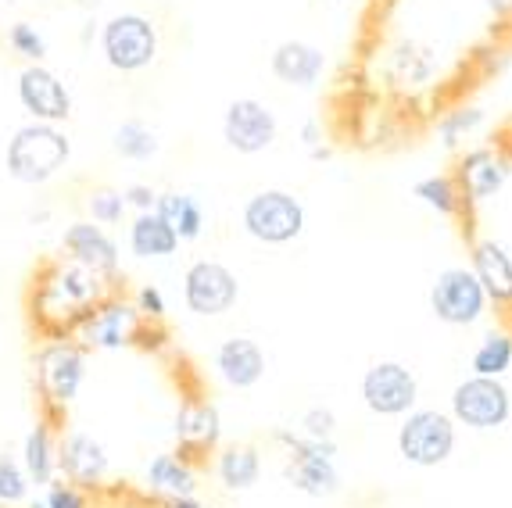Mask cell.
<instances>
[{
  "instance_id": "obj_1",
  "label": "cell",
  "mask_w": 512,
  "mask_h": 508,
  "mask_svg": "<svg viewBox=\"0 0 512 508\" xmlns=\"http://www.w3.org/2000/svg\"><path fill=\"white\" fill-rule=\"evenodd\" d=\"M276 441L287 444V480L294 491L308 494V498H330L341 491V473L333 466L337 444L333 441H312V437H294V433L280 430Z\"/></svg>"
},
{
  "instance_id": "obj_2",
  "label": "cell",
  "mask_w": 512,
  "mask_h": 508,
  "mask_svg": "<svg viewBox=\"0 0 512 508\" xmlns=\"http://www.w3.org/2000/svg\"><path fill=\"white\" fill-rule=\"evenodd\" d=\"M398 451L409 466H444L455 451V419L437 408H412L398 426Z\"/></svg>"
},
{
  "instance_id": "obj_3",
  "label": "cell",
  "mask_w": 512,
  "mask_h": 508,
  "mask_svg": "<svg viewBox=\"0 0 512 508\" xmlns=\"http://www.w3.org/2000/svg\"><path fill=\"white\" fill-rule=\"evenodd\" d=\"M69 158V140L47 122L18 129L8 144V172L18 183H43L65 165Z\"/></svg>"
},
{
  "instance_id": "obj_4",
  "label": "cell",
  "mask_w": 512,
  "mask_h": 508,
  "mask_svg": "<svg viewBox=\"0 0 512 508\" xmlns=\"http://www.w3.org/2000/svg\"><path fill=\"white\" fill-rule=\"evenodd\" d=\"M244 229L262 244H291L305 229V204L287 190H258L244 204Z\"/></svg>"
},
{
  "instance_id": "obj_5",
  "label": "cell",
  "mask_w": 512,
  "mask_h": 508,
  "mask_svg": "<svg viewBox=\"0 0 512 508\" xmlns=\"http://www.w3.org/2000/svg\"><path fill=\"white\" fill-rule=\"evenodd\" d=\"M452 419L470 430H498L512 419V394L502 380L470 376L452 390Z\"/></svg>"
},
{
  "instance_id": "obj_6",
  "label": "cell",
  "mask_w": 512,
  "mask_h": 508,
  "mask_svg": "<svg viewBox=\"0 0 512 508\" xmlns=\"http://www.w3.org/2000/svg\"><path fill=\"white\" fill-rule=\"evenodd\" d=\"M430 312L448 326H473L484 319L487 297L480 290L477 276L470 269H444L437 272L430 287Z\"/></svg>"
},
{
  "instance_id": "obj_7",
  "label": "cell",
  "mask_w": 512,
  "mask_h": 508,
  "mask_svg": "<svg viewBox=\"0 0 512 508\" xmlns=\"http://www.w3.org/2000/svg\"><path fill=\"white\" fill-rule=\"evenodd\" d=\"M419 380L405 362H376L362 376V401L376 415H405L416 408Z\"/></svg>"
},
{
  "instance_id": "obj_8",
  "label": "cell",
  "mask_w": 512,
  "mask_h": 508,
  "mask_svg": "<svg viewBox=\"0 0 512 508\" xmlns=\"http://www.w3.org/2000/svg\"><path fill=\"white\" fill-rule=\"evenodd\" d=\"M101 43L108 61L122 72H137V68L151 65L154 51H158V36H154V26L144 15L111 18L101 33Z\"/></svg>"
},
{
  "instance_id": "obj_9",
  "label": "cell",
  "mask_w": 512,
  "mask_h": 508,
  "mask_svg": "<svg viewBox=\"0 0 512 508\" xmlns=\"http://www.w3.org/2000/svg\"><path fill=\"white\" fill-rule=\"evenodd\" d=\"M183 297L194 315H222L237 305L240 283L226 265L219 262H197L190 265L187 280H183Z\"/></svg>"
},
{
  "instance_id": "obj_10",
  "label": "cell",
  "mask_w": 512,
  "mask_h": 508,
  "mask_svg": "<svg viewBox=\"0 0 512 508\" xmlns=\"http://www.w3.org/2000/svg\"><path fill=\"white\" fill-rule=\"evenodd\" d=\"M222 136H226V144L237 154H258V151H265V147H273L276 115L265 108L262 101L240 97V101H233L230 108H226Z\"/></svg>"
},
{
  "instance_id": "obj_11",
  "label": "cell",
  "mask_w": 512,
  "mask_h": 508,
  "mask_svg": "<svg viewBox=\"0 0 512 508\" xmlns=\"http://www.w3.org/2000/svg\"><path fill=\"white\" fill-rule=\"evenodd\" d=\"M509 172H512L509 158H502L495 147H477V151L462 154L459 169H455L452 176H455V183H459L466 204L470 201L480 204V201H491V197L505 187Z\"/></svg>"
},
{
  "instance_id": "obj_12",
  "label": "cell",
  "mask_w": 512,
  "mask_h": 508,
  "mask_svg": "<svg viewBox=\"0 0 512 508\" xmlns=\"http://www.w3.org/2000/svg\"><path fill=\"white\" fill-rule=\"evenodd\" d=\"M470 272L477 276L487 305H512V254L498 240H477L470 254Z\"/></svg>"
},
{
  "instance_id": "obj_13",
  "label": "cell",
  "mask_w": 512,
  "mask_h": 508,
  "mask_svg": "<svg viewBox=\"0 0 512 508\" xmlns=\"http://www.w3.org/2000/svg\"><path fill=\"white\" fill-rule=\"evenodd\" d=\"M18 97H22V104H26L40 122H61V119H69V111H72L65 83L40 65L22 72V79H18Z\"/></svg>"
},
{
  "instance_id": "obj_14",
  "label": "cell",
  "mask_w": 512,
  "mask_h": 508,
  "mask_svg": "<svg viewBox=\"0 0 512 508\" xmlns=\"http://www.w3.org/2000/svg\"><path fill=\"white\" fill-rule=\"evenodd\" d=\"M269 65H273V76L280 79V83L308 90V86H316L319 76H323L326 54L319 51L316 43L287 40L273 51V61H269Z\"/></svg>"
},
{
  "instance_id": "obj_15",
  "label": "cell",
  "mask_w": 512,
  "mask_h": 508,
  "mask_svg": "<svg viewBox=\"0 0 512 508\" xmlns=\"http://www.w3.org/2000/svg\"><path fill=\"white\" fill-rule=\"evenodd\" d=\"M215 369H219V376L230 383V387L248 390L265 376V355L255 340L230 337V340H222L219 355H215Z\"/></svg>"
},
{
  "instance_id": "obj_16",
  "label": "cell",
  "mask_w": 512,
  "mask_h": 508,
  "mask_svg": "<svg viewBox=\"0 0 512 508\" xmlns=\"http://www.w3.org/2000/svg\"><path fill=\"white\" fill-rule=\"evenodd\" d=\"M40 383L47 390L51 401H72L76 398L79 383H83V358H79L76 348H47L40 355Z\"/></svg>"
},
{
  "instance_id": "obj_17",
  "label": "cell",
  "mask_w": 512,
  "mask_h": 508,
  "mask_svg": "<svg viewBox=\"0 0 512 508\" xmlns=\"http://www.w3.org/2000/svg\"><path fill=\"white\" fill-rule=\"evenodd\" d=\"M58 466L65 469V476L72 483H97L104 476V469H108V455H104V448L94 437L72 433L58 451Z\"/></svg>"
},
{
  "instance_id": "obj_18",
  "label": "cell",
  "mask_w": 512,
  "mask_h": 508,
  "mask_svg": "<svg viewBox=\"0 0 512 508\" xmlns=\"http://www.w3.org/2000/svg\"><path fill=\"white\" fill-rule=\"evenodd\" d=\"M65 247L72 251L83 269L90 272H111L115 262H119V254H115V244L108 240L101 226H90V222H76V226L65 233Z\"/></svg>"
},
{
  "instance_id": "obj_19",
  "label": "cell",
  "mask_w": 512,
  "mask_h": 508,
  "mask_svg": "<svg viewBox=\"0 0 512 508\" xmlns=\"http://www.w3.org/2000/svg\"><path fill=\"white\" fill-rule=\"evenodd\" d=\"M154 215H158V219H162L180 240L201 237V226H205V212H201V204H197L190 194H176V190L154 197Z\"/></svg>"
},
{
  "instance_id": "obj_20",
  "label": "cell",
  "mask_w": 512,
  "mask_h": 508,
  "mask_svg": "<svg viewBox=\"0 0 512 508\" xmlns=\"http://www.w3.org/2000/svg\"><path fill=\"white\" fill-rule=\"evenodd\" d=\"M133 330H137V315L126 305H104L86 322V340L94 348H122L133 337Z\"/></svg>"
},
{
  "instance_id": "obj_21",
  "label": "cell",
  "mask_w": 512,
  "mask_h": 508,
  "mask_svg": "<svg viewBox=\"0 0 512 508\" xmlns=\"http://www.w3.org/2000/svg\"><path fill=\"white\" fill-rule=\"evenodd\" d=\"M129 247H133L137 258H165V254H172L180 247V237L154 212H144L133 222V229H129Z\"/></svg>"
},
{
  "instance_id": "obj_22",
  "label": "cell",
  "mask_w": 512,
  "mask_h": 508,
  "mask_svg": "<svg viewBox=\"0 0 512 508\" xmlns=\"http://www.w3.org/2000/svg\"><path fill=\"white\" fill-rule=\"evenodd\" d=\"M147 483L158 494H165V498H194L197 491V480L190 473V466H183L176 455L154 458L151 466H147Z\"/></svg>"
},
{
  "instance_id": "obj_23",
  "label": "cell",
  "mask_w": 512,
  "mask_h": 508,
  "mask_svg": "<svg viewBox=\"0 0 512 508\" xmlns=\"http://www.w3.org/2000/svg\"><path fill=\"white\" fill-rule=\"evenodd\" d=\"M258 473H262V458H258V448H251V444H233V448H226L219 455V480L230 491L255 487Z\"/></svg>"
},
{
  "instance_id": "obj_24",
  "label": "cell",
  "mask_w": 512,
  "mask_h": 508,
  "mask_svg": "<svg viewBox=\"0 0 512 508\" xmlns=\"http://www.w3.org/2000/svg\"><path fill=\"white\" fill-rule=\"evenodd\" d=\"M412 197H419L430 212L444 215V219H455V215H462V204H466L459 183H455V176H448V172L419 179L416 187H412Z\"/></svg>"
},
{
  "instance_id": "obj_25",
  "label": "cell",
  "mask_w": 512,
  "mask_h": 508,
  "mask_svg": "<svg viewBox=\"0 0 512 508\" xmlns=\"http://www.w3.org/2000/svg\"><path fill=\"white\" fill-rule=\"evenodd\" d=\"M176 433H180V441L194 444V448H212L219 441V412L212 405L187 401L176 419Z\"/></svg>"
},
{
  "instance_id": "obj_26",
  "label": "cell",
  "mask_w": 512,
  "mask_h": 508,
  "mask_svg": "<svg viewBox=\"0 0 512 508\" xmlns=\"http://www.w3.org/2000/svg\"><path fill=\"white\" fill-rule=\"evenodd\" d=\"M473 376H491V380H502L512 369V333H487L484 340L473 351Z\"/></svg>"
},
{
  "instance_id": "obj_27",
  "label": "cell",
  "mask_w": 512,
  "mask_h": 508,
  "mask_svg": "<svg viewBox=\"0 0 512 508\" xmlns=\"http://www.w3.org/2000/svg\"><path fill=\"white\" fill-rule=\"evenodd\" d=\"M54 466H58V458H54V448H51V433H47V426H36L26 441L29 476H33L36 483H51Z\"/></svg>"
},
{
  "instance_id": "obj_28",
  "label": "cell",
  "mask_w": 512,
  "mask_h": 508,
  "mask_svg": "<svg viewBox=\"0 0 512 508\" xmlns=\"http://www.w3.org/2000/svg\"><path fill=\"white\" fill-rule=\"evenodd\" d=\"M480 126H484V111L480 108H455L437 122V136H441L444 147H459L462 140L477 133Z\"/></svg>"
},
{
  "instance_id": "obj_29",
  "label": "cell",
  "mask_w": 512,
  "mask_h": 508,
  "mask_svg": "<svg viewBox=\"0 0 512 508\" xmlns=\"http://www.w3.org/2000/svg\"><path fill=\"white\" fill-rule=\"evenodd\" d=\"M115 151H119L122 158L147 161L151 154H158V140H154V133L144 122H122L119 133H115Z\"/></svg>"
},
{
  "instance_id": "obj_30",
  "label": "cell",
  "mask_w": 512,
  "mask_h": 508,
  "mask_svg": "<svg viewBox=\"0 0 512 508\" xmlns=\"http://www.w3.org/2000/svg\"><path fill=\"white\" fill-rule=\"evenodd\" d=\"M29 491L26 483V473H22V466H18L11 455H0V501L4 505H11V501H22Z\"/></svg>"
},
{
  "instance_id": "obj_31",
  "label": "cell",
  "mask_w": 512,
  "mask_h": 508,
  "mask_svg": "<svg viewBox=\"0 0 512 508\" xmlns=\"http://www.w3.org/2000/svg\"><path fill=\"white\" fill-rule=\"evenodd\" d=\"M8 43L15 47V54H22V58L40 61L43 54H47V43H43V36L36 33L33 26H26V22H18V26H11Z\"/></svg>"
},
{
  "instance_id": "obj_32",
  "label": "cell",
  "mask_w": 512,
  "mask_h": 508,
  "mask_svg": "<svg viewBox=\"0 0 512 508\" xmlns=\"http://www.w3.org/2000/svg\"><path fill=\"white\" fill-rule=\"evenodd\" d=\"M122 208H126V197L119 190H97V194H90V212H94L97 222H119Z\"/></svg>"
},
{
  "instance_id": "obj_33",
  "label": "cell",
  "mask_w": 512,
  "mask_h": 508,
  "mask_svg": "<svg viewBox=\"0 0 512 508\" xmlns=\"http://www.w3.org/2000/svg\"><path fill=\"white\" fill-rule=\"evenodd\" d=\"M301 426H305V437H312V441H333L337 415H333L330 408H308Z\"/></svg>"
},
{
  "instance_id": "obj_34",
  "label": "cell",
  "mask_w": 512,
  "mask_h": 508,
  "mask_svg": "<svg viewBox=\"0 0 512 508\" xmlns=\"http://www.w3.org/2000/svg\"><path fill=\"white\" fill-rule=\"evenodd\" d=\"M47 508H86V498L76 483H54L47 491Z\"/></svg>"
},
{
  "instance_id": "obj_35",
  "label": "cell",
  "mask_w": 512,
  "mask_h": 508,
  "mask_svg": "<svg viewBox=\"0 0 512 508\" xmlns=\"http://www.w3.org/2000/svg\"><path fill=\"white\" fill-rule=\"evenodd\" d=\"M140 312H147V315H165V297H162V290H154V287H144L140 290Z\"/></svg>"
},
{
  "instance_id": "obj_36",
  "label": "cell",
  "mask_w": 512,
  "mask_h": 508,
  "mask_svg": "<svg viewBox=\"0 0 512 508\" xmlns=\"http://www.w3.org/2000/svg\"><path fill=\"white\" fill-rule=\"evenodd\" d=\"M122 197H126V204H137L140 212H151V208H154V197H158V194H154L151 187H129Z\"/></svg>"
},
{
  "instance_id": "obj_37",
  "label": "cell",
  "mask_w": 512,
  "mask_h": 508,
  "mask_svg": "<svg viewBox=\"0 0 512 508\" xmlns=\"http://www.w3.org/2000/svg\"><path fill=\"white\" fill-rule=\"evenodd\" d=\"M484 4H487V11H491V15L512 18V0H484Z\"/></svg>"
},
{
  "instance_id": "obj_38",
  "label": "cell",
  "mask_w": 512,
  "mask_h": 508,
  "mask_svg": "<svg viewBox=\"0 0 512 508\" xmlns=\"http://www.w3.org/2000/svg\"><path fill=\"white\" fill-rule=\"evenodd\" d=\"M165 508H205L197 498H169L165 501Z\"/></svg>"
},
{
  "instance_id": "obj_39",
  "label": "cell",
  "mask_w": 512,
  "mask_h": 508,
  "mask_svg": "<svg viewBox=\"0 0 512 508\" xmlns=\"http://www.w3.org/2000/svg\"><path fill=\"white\" fill-rule=\"evenodd\" d=\"M301 136H305V144L312 147V151H316V144H319V129H316V122H308L305 133H301Z\"/></svg>"
},
{
  "instance_id": "obj_40",
  "label": "cell",
  "mask_w": 512,
  "mask_h": 508,
  "mask_svg": "<svg viewBox=\"0 0 512 508\" xmlns=\"http://www.w3.org/2000/svg\"><path fill=\"white\" fill-rule=\"evenodd\" d=\"M79 4H86V8H90V4H94V8H97V0H79Z\"/></svg>"
},
{
  "instance_id": "obj_41",
  "label": "cell",
  "mask_w": 512,
  "mask_h": 508,
  "mask_svg": "<svg viewBox=\"0 0 512 508\" xmlns=\"http://www.w3.org/2000/svg\"><path fill=\"white\" fill-rule=\"evenodd\" d=\"M33 508H47V505H33Z\"/></svg>"
}]
</instances>
